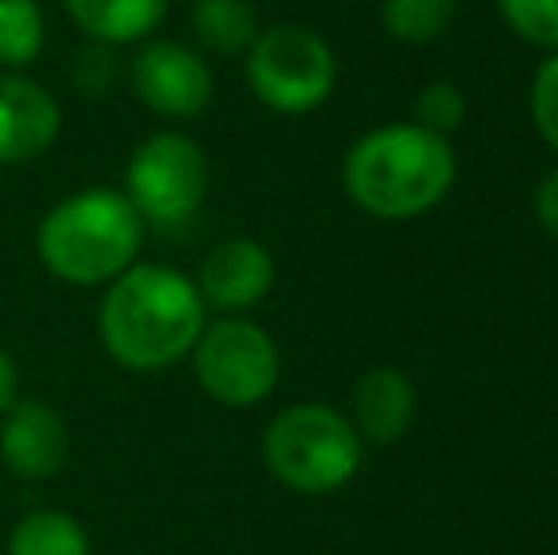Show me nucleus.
Here are the masks:
<instances>
[{
	"mask_svg": "<svg viewBox=\"0 0 558 555\" xmlns=\"http://www.w3.org/2000/svg\"><path fill=\"white\" fill-rule=\"evenodd\" d=\"M206 327V301L198 286L175 267L133 263L122 270L104 304H99V335L107 354L122 370L156 373L183 362Z\"/></svg>",
	"mask_w": 558,
	"mask_h": 555,
	"instance_id": "obj_1",
	"label": "nucleus"
},
{
	"mask_svg": "<svg viewBox=\"0 0 558 555\" xmlns=\"http://www.w3.org/2000/svg\"><path fill=\"white\" fill-rule=\"evenodd\" d=\"M456 156L448 141L418 122L380 126L353 141L342 160L345 194L380 221L422 217L452 191Z\"/></svg>",
	"mask_w": 558,
	"mask_h": 555,
	"instance_id": "obj_2",
	"label": "nucleus"
},
{
	"mask_svg": "<svg viewBox=\"0 0 558 555\" xmlns=\"http://www.w3.org/2000/svg\"><path fill=\"white\" fill-rule=\"evenodd\" d=\"M145 221L122 191H81L50 209L38 225V260L69 286H104L133 267Z\"/></svg>",
	"mask_w": 558,
	"mask_h": 555,
	"instance_id": "obj_3",
	"label": "nucleus"
},
{
	"mask_svg": "<svg viewBox=\"0 0 558 555\" xmlns=\"http://www.w3.org/2000/svg\"><path fill=\"white\" fill-rule=\"evenodd\" d=\"M263 460L281 487L296 495H331L361 468V434L327 403H293L263 434Z\"/></svg>",
	"mask_w": 558,
	"mask_h": 555,
	"instance_id": "obj_4",
	"label": "nucleus"
},
{
	"mask_svg": "<svg viewBox=\"0 0 558 555\" xmlns=\"http://www.w3.org/2000/svg\"><path fill=\"white\" fill-rule=\"evenodd\" d=\"M335 53L316 31L278 23L258 31L247 50V84L258 104L278 114H308L335 88Z\"/></svg>",
	"mask_w": 558,
	"mask_h": 555,
	"instance_id": "obj_5",
	"label": "nucleus"
},
{
	"mask_svg": "<svg viewBox=\"0 0 558 555\" xmlns=\"http://www.w3.org/2000/svg\"><path fill=\"white\" fill-rule=\"evenodd\" d=\"M191 354L202 393L225 408H255L278 385V347L263 327L243 316H225L202 327Z\"/></svg>",
	"mask_w": 558,
	"mask_h": 555,
	"instance_id": "obj_6",
	"label": "nucleus"
},
{
	"mask_svg": "<svg viewBox=\"0 0 558 555\" xmlns=\"http://www.w3.org/2000/svg\"><path fill=\"white\" fill-rule=\"evenodd\" d=\"M209 191L206 153L186 134H153L133 148L125 164V198L141 221L179 225L202 206Z\"/></svg>",
	"mask_w": 558,
	"mask_h": 555,
	"instance_id": "obj_7",
	"label": "nucleus"
},
{
	"mask_svg": "<svg viewBox=\"0 0 558 555\" xmlns=\"http://www.w3.org/2000/svg\"><path fill=\"white\" fill-rule=\"evenodd\" d=\"M133 96L163 119H194L214 99V73L179 43H148L130 65Z\"/></svg>",
	"mask_w": 558,
	"mask_h": 555,
	"instance_id": "obj_8",
	"label": "nucleus"
},
{
	"mask_svg": "<svg viewBox=\"0 0 558 555\" xmlns=\"http://www.w3.org/2000/svg\"><path fill=\"white\" fill-rule=\"evenodd\" d=\"M0 419V460L15 480H53L65 468L69 426L50 403L15 400Z\"/></svg>",
	"mask_w": 558,
	"mask_h": 555,
	"instance_id": "obj_9",
	"label": "nucleus"
},
{
	"mask_svg": "<svg viewBox=\"0 0 558 555\" xmlns=\"http://www.w3.org/2000/svg\"><path fill=\"white\" fill-rule=\"evenodd\" d=\"M198 293L209 309L225 312V316H240V312L255 309L274 286V260L258 240L232 237L217 244L206 255L198 275Z\"/></svg>",
	"mask_w": 558,
	"mask_h": 555,
	"instance_id": "obj_10",
	"label": "nucleus"
},
{
	"mask_svg": "<svg viewBox=\"0 0 558 555\" xmlns=\"http://www.w3.org/2000/svg\"><path fill=\"white\" fill-rule=\"evenodd\" d=\"M61 134L58 99L20 73H0V164H27Z\"/></svg>",
	"mask_w": 558,
	"mask_h": 555,
	"instance_id": "obj_11",
	"label": "nucleus"
},
{
	"mask_svg": "<svg viewBox=\"0 0 558 555\" xmlns=\"http://www.w3.org/2000/svg\"><path fill=\"white\" fill-rule=\"evenodd\" d=\"M414 419V385L407 373L380 365L353 388V430L376 445L399 442Z\"/></svg>",
	"mask_w": 558,
	"mask_h": 555,
	"instance_id": "obj_12",
	"label": "nucleus"
},
{
	"mask_svg": "<svg viewBox=\"0 0 558 555\" xmlns=\"http://www.w3.org/2000/svg\"><path fill=\"white\" fill-rule=\"evenodd\" d=\"M73 23L99 43H137L168 12V0H65Z\"/></svg>",
	"mask_w": 558,
	"mask_h": 555,
	"instance_id": "obj_13",
	"label": "nucleus"
},
{
	"mask_svg": "<svg viewBox=\"0 0 558 555\" xmlns=\"http://www.w3.org/2000/svg\"><path fill=\"white\" fill-rule=\"evenodd\" d=\"M191 23L209 53H243L258 38V12L251 0H194Z\"/></svg>",
	"mask_w": 558,
	"mask_h": 555,
	"instance_id": "obj_14",
	"label": "nucleus"
},
{
	"mask_svg": "<svg viewBox=\"0 0 558 555\" xmlns=\"http://www.w3.org/2000/svg\"><path fill=\"white\" fill-rule=\"evenodd\" d=\"M4 555H92V541L73 514L35 510L12 529Z\"/></svg>",
	"mask_w": 558,
	"mask_h": 555,
	"instance_id": "obj_15",
	"label": "nucleus"
},
{
	"mask_svg": "<svg viewBox=\"0 0 558 555\" xmlns=\"http://www.w3.org/2000/svg\"><path fill=\"white\" fill-rule=\"evenodd\" d=\"M46 43V23L38 0H0V65L27 69Z\"/></svg>",
	"mask_w": 558,
	"mask_h": 555,
	"instance_id": "obj_16",
	"label": "nucleus"
},
{
	"mask_svg": "<svg viewBox=\"0 0 558 555\" xmlns=\"http://www.w3.org/2000/svg\"><path fill=\"white\" fill-rule=\"evenodd\" d=\"M456 15V0H384L380 20L384 31L399 43H434L448 31Z\"/></svg>",
	"mask_w": 558,
	"mask_h": 555,
	"instance_id": "obj_17",
	"label": "nucleus"
},
{
	"mask_svg": "<svg viewBox=\"0 0 558 555\" xmlns=\"http://www.w3.org/2000/svg\"><path fill=\"white\" fill-rule=\"evenodd\" d=\"M506 23L539 50H558V0H498Z\"/></svg>",
	"mask_w": 558,
	"mask_h": 555,
	"instance_id": "obj_18",
	"label": "nucleus"
},
{
	"mask_svg": "<svg viewBox=\"0 0 558 555\" xmlns=\"http://www.w3.org/2000/svg\"><path fill=\"white\" fill-rule=\"evenodd\" d=\"M414 114H418V126L422 130H434V134H452L456 126L463 122L468 114V99L456 84L448 81H434L422 88V96L414 99Z\"/></svg>",
	"mask_w": 558,
	"mask_h": 555,
	"instance_id": "obj_19",
	"label": "nucleus"
},
{
	"mask_svg": "<svg viewBox=\"0 0 558 555\" xmlns=\"http://www.w3.org/2000/svg\"><path fill=\"white\" fill-rule=\"evenodd\" d=\"M529 107H532V122H536L539 137L558 148V50L539 65L536 81H532Z\"/></svg>",
	"mask_w": 558,
	"mask_h": 555,
	"instance_id": "obj_20",
	"label": "nucleus"
},
{
	"mask_svg": "<svg viewBox=\"0 0 558 555\" xmlns=\"http://www.w3.org/2000/svg\"><path fill=\"white\" fill-rule=\"evenodd\" d=\"M536 217L551 237H558V168L539 183L536 191Z\"/></svg>",
	"mask_w": 558,
	"mask_h": 555,
	"instance_id": "obj_21",
	"label": "nucleus"
},
{
	"mask_svg": "<svg viewBox=\"0 0 558 555\" xmlns=\"http://www.w3.org/2000/svg\"><path fill=\"white\" fill-rule=\"evenodd\" d=\"M15 393H20V373H15V362L0 350V415L15 403Z\"/></svg>",
	"mask_w": 558,
	"mask_h": 555,
	"instance_id": "obj_22",
	"label": "nucleus"
}]
</instances>
